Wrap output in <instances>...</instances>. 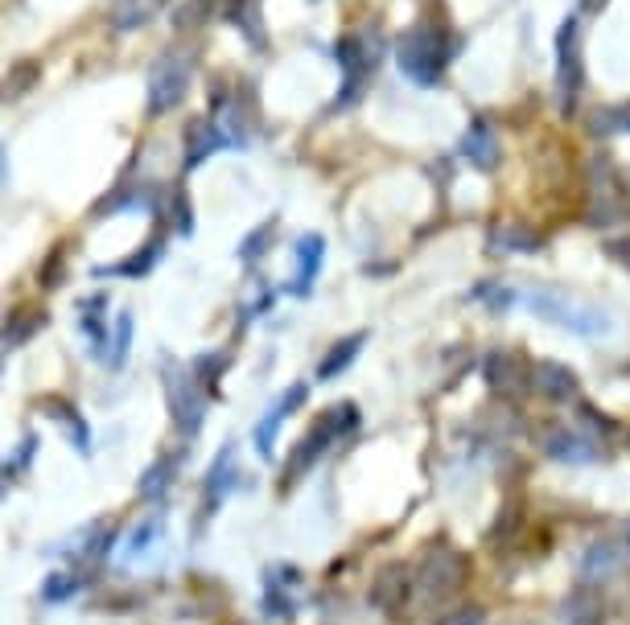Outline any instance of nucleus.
<instances>
[{"instance_id": "nucleus-29", "label": "nucleus", "mask_w": 630, "mask_h": 625, "mask_svg": "<svg viewBox=\"0 0 630 625\" xmlns=\"http://www.w3.org/2000/svg\"><path fill=\"white\" fill-rule=\"evenodd\" d=\"M474 301H478V305H487V312H507L515 301H519V293L507 289L503 280H482V284L474 289Z\"/></svg>"}, {"instance_id": "nucleus-24", "label": "nucleus", "mask_w": 630, "mask_h": 625, "mask_svg": "<svg viewBox=\"0 0 630 625\" xmlns=\"http://www.w3.org/2000/svg\"><path fill=\"white\" fill-rule=\"evenodd\" d=\"M482 374H487V383L494 391H512L524 374H519V358L507 350H491L487 354V362H482Z\"/></svg>"}, {"instance_id": "nucleus-8", "label": "nucleus", "mask_w": 630, "mask_h": 625, "mask_svg": "<svg viewBox=\"0 0 630 625\" xmlns=\"http://www.w3.org/2000/svg\"><path fill=\"white\" fill-rule=\"evenodd\" d=\"M585 82V62H581V21L569 17L556 29V91L560 103L572 107V99Z\"/></svg>"}, {"instance_id": "nucleus-11", "label": "nucleus", "mask_w": 630, "mask_h": 625, "mask_svg": "<svg viewBox=\"0 0 630 625\" xmlns=\"http://www.w3.org/2000/svg\"><path fill=\"white\" fill-rule=\"evenodd\" d=\"M630 564V544L627 539H602L581 556V576L585 581H610Z\"/></svg>"}, {"instance_id": "nucleus-34", "label": "nucleus", "mask_w": 630, "mask_h": 625, "mask_svg": "<svg viewBox=\"0 0 630 625\" xmlns=\"http://www.w3.org/2000/svg\"><path fill=\"white\" fill-rule=\"evenodd\" d=\"M276 231V218H268L260 231H252L248 239H243V247H239V259H260V255L268 252V239H273Z\"/></svg>"}, {"instance_id": "nucleus-30", "label": "nucleus", "mask_w": 630, "mask_h": 625, "mask_svg": "<svg viewBox=\"0 0 630 625\" xmlns=\"http://www.w3.org/2000/svg\"><path fill=\"white\" fill-rule=\"evenodd\" d=\"M133 312H119L116 317V330H112V346H108V367L119 371L124 367V358H128V346H133Z\"/></svg>"}, {"instance_id": "nucleus-10", "label": "nucleus", "mask_w": 630, "mask_h": 625, "mask_svg": "<svg viewBox=\"0 0 630 625\" xmlns=\"http://www.w3.org/2000/svg\"><path fill=\"white\" fill-rule=\"evenodd\" d=\"M457 153L466 156L478 174H491V169H499V161H503L499 132H494L487 119H474L470 128H466V137H462V149H457Z\"/></svg>"}, {"instance_id": "nucleus-32", "label": "nucleus", "mask_w": 630, "mask_h": 625, "mask_svg": "<svg viewBox=\"0 0 630 625\" xmlns=\"http://www.w3.org/2000/svg\"><path fill=\"white\" fill-rule=\"evenodd\" d=\"M79 588H83V581L75 576V572H50L46 585H41V601H50V605L59 601L62 605V601H71Z\"/></svg>"}, {"instance_id": "nucleus-22", "label": "nucleus", "mask_w": 630, "mask_h": 625, "mask_svg": "<svg viewBox=\"0 0 630 625\" xmlns=\"http://www.w3.org/2000/svg\"><path fill=\"white\" fill-rule=\"evenodd\" d=\"M103 305H108V296L103 293H96V296H87L79 305V326H83V333L91 337V350H96V358H103L108 362V346H112V337H108V330H103Z\"/></svg>"}, {"instance_id": "nucleus-41", "label": "nucleus", "mask_w": 630, "mask_h": 625, "mask_svg": "<svg viewBox=\"0 0 630 625\" xmlns=\"http://www.w3.org/2000/svg\"><path fill=\"white\" fill-rule=\"evenodd\" d=\"M606 4H610V0H581V9H585V13H602Z\"/></svg>"}, {"instance_id": "nucleus-13", "label": "nucleus", "mask_w": 630, "mask_h": 625, "mask_svg": "<svg viewBox=\"0 0 630 625\" xmlns=\"http://www.w3.org/2000/svg\"><path fill=\"white\" fill-rule=\"evenodd\" d=\"M236 489V445H223V452L215 457V465L206 469V494H202V519H211L223 498Z\"/></svg>"}, {"instance_id": "nucleus-19", "label": "nucleus", "mask_w": 630, "mask_h": 625, "mask_svg": "<svg viewBox=\"0 0 630 625\" xmlns=\"http://www.w3.org/2000/svg\"><path fill=\"white\" fill-rule=\"evenodd\" d=\"M363 346H367V333H363V330L351 333V337H342V342H335V346H330V354L317 362V379H322V383L338 379V374L346 371V367L355 362L358 354H363Z\"/></svg>"}, {"instance_id": "nucleus-28", "label": "nucleus", "mask_w": 630, "mask_h": 625, "mask_svg": "<svg viewBox=\"0 0 630 625\" xmlns=\"http://www.w3.org/2000/svg\"><path fill=\"white\" fill-rule=\"evenodd\" d=\"M41 326H46V312H38V309H29V317L9 312V326H4V350H17L21 342H29Z\"/></svg>"}, {"instance_id": "nucleus-5", "label": "nucleus", "mask_w": 630, "mask_h": 625, "mask_svg": "<svg viewBox=\"0 0 630 625\" xmlns=\"http://www.w3.org/2000/svg\"><path fill=\"white\" fill-rule=\"evenodd\" d=\"M379 59H383V41H379V34H371V29H363V34H351V38L338 41V62H342V91H338L335 112L351 107V103H358L363 87H367V78H371L375 66H379Z\"/></svg>"}, {"instance_id": "nucleus-18", "label": "nucleus", "mask_w": 630, "mask_h": 625, "mask_svg": "<svg viewBox=\"0 0 630 625\" xmlns=\"http://www.w3.org/2000/svg\"><path fill=\"white\" fill-rule=\"evenodd\" d=\"M491 247L503 255H515V252L536 255L544 247V234L532 231V227H519V222H499L491 231Z\"/></svg>"}, {"instance_id": "nucleus-15", "label": "nucleus", "mask_w": 630, "mask_h": 625, "mask_svg": "<svg viewBox=\"0 0 630 625\" xmlns=\"http://www.w3.org/2000/svg\"><path fill=\"white\" fill-rule=\"evenodd\" d=\"M289 585H297V567H268V576H264V613L268 617H293L297 613Z\"/></svg>"}, {"instance_id": "nucleus-25", "label": "nucleus", "mask_w": 630, "mask_h": 625, "mask_svg": "<svg viewBox=\"0 0 630 625\" xmlns=\"http://www.w3.org/2000/svg\"><path fill=\"white\" fill-rule=\"evenodd\" d=\"M165 0H116V13H112V25L116 29H140L158 17V9Z\"/></svg>"}, {"instance_id": "nucleus-37", "label": "nucleus", "mask_w": 630, "mask_h": 625, "mask_svg": "<svg viewBox=\"0 0 630 625\" xmlns=\"http://www.w3.org/2000/svg\"><path fill=\"white\" fill-rule=\"evenodd\" d=\"M569 622L572 625H597L602 622V613H597V605L585 597V605H581V601H569Z\"/></svg>"}, {"instance_id": "nucleus-16", "label": "nucleus", "mask_w": 630, "mask_h": 625, "mask_svg": "<svg viewBox=\"0 0 630 625\" xmlns=\"http://www.w3.org/2000/svg\"><path fill=\"white\" fill-rule=\"evenodd\" d=\"M544 452L556 457V461H569V465H585V461H597V445L590 436H577V432H549L544 436Z\"/></svg>"}, {"instance_id": "nucleus-12", "label": "nucleus", "mask_w": 630, "mask_h": 625, "mask_svg": "<svg viewBox=\"0 0 630 625\" xmlns=\"http://www.w3.org/2000/svg\"><path fill=\"white\" fill-rule=\"evenodd\" d=\"M223 144H231V137H227V128H218L215 119H190L186 124V174L190 169H198L206 156H215Z\"/></svg>"}, {"instance_id": "nucleus-26", "label": "nucleus", "mask_w": 630, "mask_h": 625, "mask_svg": "<svg viewBox=\"0 0 630 625\" xmlns=\"http://www.w3.org/2000/svg\"><path fill=\"white\" fill-rule=\"evenodd\" d=\"M161 527H165V514H161V510H153V514H149V519H144V523H140V527L128 535L124 560H140V556H144V551H149V547L161 539Z\"/></svg>"}, {"instance_id": "nucleus-38", "label": "nucleus", "mask_w": 630, "mask_h": 625, "mask_svg": "<svg viewBox=\"0 0 630 625\" xmlns=\"http://www.w3.org/2000/svg\"><path fill=\"white\" fill-rule=\"evenodd\" d=\"M487 622V613L478 605H466V609H457V613H450V617H441L437 625H482Z\"/></svg>"}, {"instance_id": "nucleus-36", "label": "nucleus", "mask_w": 630, "mask_h": 625, "mask_svg": "<svg viewBox=\"0 0 630 625\" xmlns=\"http://www.w3.org/2000/svg\"><path fill=\"white\" fill-rule=\"evenodd\" d=\"M174 222H178V234H194V206L181 190L174 194Z\"/></svg>"}, {"instance_id": "nucleus-14", "label": "nucleus", "mask_w": 630, "mask_h": 625, "mask_svg": "<svg viewBox=\"0 0 630 625\" xmlns=\"http://www.w3.org/2000/svg\"><path fill=\"white\" fill-rule=\"evenodd\" d=\"M293 255H297V284H293V296H310L314 293V280H317V272H322V259H326V239L322 234H301L297 239V247H293Z\"/></svg>"}, {"instance_id": "nucleus-23", "label": "nucleus", "mask_w": 630, "mask_h": 625, "mask_svg": "<svg viewBox=\"0 0 630 625\" xmlns=\"http://www.w3.org/2000/svg\"><path fill=\"white\" fill-rule=\"evenodd\" d=\"M161 255H165V243H161V239H149L133 259L108 264V268H99V276H149L161 264Z\"/></svg>"}, {"instance_id": "nucleus-39", "label": "nucleus", "mask_w": 630, "mask_h": 625, "mask_svg": "<svg viewBox=\"0 0 630 625\" xmlns=\"http://www.w3.org/2000/svg\"><path fill=\"white\" fill-rule=\"evenodd\" d=\"M581 424H590L593 432H614L610 420H606V416H597V408H590V404H581Z\"/></svg>"}, {"instance_id": "nucleus-3", "label": "nucleus", "mask_w": 630, "mask_h": 625, "mask_svg": "<svg viewBox=\"0 0 630 625\" xmlns=\"http://www.w3.org/2000/svg\"><path fill=\"white\" fill-rule=\"evenodd\" d=\"M528 305H532V312L540 321H552V326L577 333V337H606L614 330L606 309L585 305V301H572L569 293H556V289H532L528 293Z\"/></svg>"}, {"instance_id": "nucleus-1", "label": "nucleus", "mask_w": 630, "mask_h": 625, "mask_svg": "<svg viewBox=\"0 0 630 625\" xmlns=\"http://www.w3.org/2000/svg\"><path fill=\"white\" fill-rule=\"evenodd\" d=\"M453 59H457V41H453L450 25L416 21L395 38V66L413 78L416 87H437Z\"/></svg>"}, {"instance_id": "nucleus-35", "label": "nucleus", "mask_w": 630, "mask_h": 625, "mask_svg": "<svg viewBox=\"0 0 630 625\" xmlns=\"http://www.w3.org/2000/svg\"><path fill=\"white\" fill-rule=\"evenodd\" d=\"M34 452H38V436L29 432V436L21 441V449L13 452V457H9V465H4V477H9V482H17L21 465H29V461H34Z\"/></svg>"}, {"instance_id": "nucleus-17", "label": "nucleus", "mask_w": 630, "mask_h": 625, "mask_svg": "<svg viewBox=\"0 0 630 625\" xmlns=\"http://www.w3.org/2000/svg\"><path fill=\"white\" fill-rule=\"evenodd\" d=\"M408 592H413V581L404 576V567H383L371 588V601L383 609V613H400L404 601H408Z\"/></svg>"}, {"instance_id": "nucleus-6", "label": "nucleus", "mask_w": 630, "mask_h": 625, "mask_svg": "<svg viewBox=\"0 0 630 625\" xmlns=\"http://www.w3.org/2000/svg\"><path fill=\"white\" fill-rule=\"evenodd\" d=\"M190 95V59L181 50H165L149 71V116H169Z\"/></svg>"}, {"instance_id": "nucleus-2", "label": "nucleus", "mask_w": 630, "mask_h": 625, "mask_svg": "<svg viewBox=\"0 0 630 625\" xmlns=\"http://www.w3.org/2000/svg\"><path fill=\"white\" fill-rule=\"evenodd\" d=\"M358 404H335V408H326L322 411V420H317L314 429L305 432L301 441L293 445V452H289V461H285V486H293V482H301L310 469L322 461V452L330 449L335 441H342L346 432H355L358 429Z\"/></svg>"}, {"instance_id": "nucleus-20", "label": "nucleus", "mask_w": 630, "mask_h": 625, "mask_svg": "<svg viewBox=\"0 0 630 625\" xmlns=\"http://www.w3.org/2000/svg\"><path fill=\"white\" fill-rule=\"evenodd\" d=\"M536 387L544 391L552 404H565L577 395V374L560 362H536Z\"/></svg>"}, {"instance_id": "nucleus-31", "label": "nucleus", "mask_w": 630, "mask_h": 625, "mask_svg": "<svg viewBox=\"0 0 630 625\" xmlns=\"http://www.w3.org/2000/svg\"><path fill=\"white\" fill-rule=\"evenodd\" d=\"M174 469H178V457H161L158 465H149L144 482H140V498H161L174 482Z\"/></svg>"}, {"instance_id": "nucleus-21", "label": "nucleus", "mask_w": 630, "mask_h": 625, "mask_svg": "<svg viewBox=\"0 0 630 625\" xmlns=\"http://www.w3.org/2000/svg\"><path fill=\"white\" fill-rule=\"evenodd\" d=\"M41 408H46V416H50V420H59L62 429H66L71 445H75L83 457L91 452V429H87V420H83L79 411L71 408V404H62V399H41Z\"/></svg>"}, {"instance_id": "nucleus-9", "label": "nucleus", "mask_w": 630, "mask_h": 625, "mask_svg": "<svg viewBox=\"0 0 630 625\" xmlns=\"http://www.w3.org/2000/svg\"><path fill=\"white\" fill-rule=\"evenodd\" d=\"M310 399V383H293L289 391H280L273 399V408L264 411L256 420V429H252V441H256V452L264 457V461H273V452H276V432H280V424L293 416L301 404Z\"/></svg>"}, {"instance_id": "nucleus-33", "label": "nucleus", "mask_w": 630, "mask_h": 625, "mask_svg": "<svg viewBox=\"0 0 630 625\" xmlns=\"http://www.w3.org/2000/svg\"><path fill=\"white\" fill-rule=\"evenodd\" d=\"M190 367H194V374L202 379V387L215 395V391H218V374H223V367H227V358H223V354H198Z\"/></svg>"}, {"instance_id": "nucleus-40", "label": "nucleus", "mask_w": 630, "mask_h": 625, "mask_svg": "<svg viewBox=\"0 0 630 625\" xmlns=\"http://www.w3.org/2000/svg\"><path fill=\"white\" fill-rule=\"evenodd\" d=\"M606 255H610L614 264H622V268L630 272V239H614L610 247H606Z\"/></svg>"}, {"instance_id": "nucleus-27", "label": "nucleus", "mask_w": 630, "mask_h": 625, "mask_svg": "<svg viewBox=\"0 0 630 625\" xmlns=\"http://www.w3.org/2000/svg\"><path fill=\"white\" fill-rule=\"evenodd\" d=\"M593 137H627L630 132V103L627 107H597L590 116Z\"/></svg>"}, {"instance_id": "nucleus-7", "label": "nucleus", "mask_w": 630, "mask_h": 625, "mask_svg": "<svg viewBox=\"0 0 630 625\" xmlns=\"http://www.w3.org/2000/svg\"><path fill=\"white\" fill-rule=\"evenodd\" d=\"M420 592L429 601H445L457 588L466 585V560L450 551V547H429V556L420 560V576H416Z\"/></svg>"}, {"instance_id": "nucleus-4", "label": "nucleus", "mask_w": 630, "mask_h": 625, "mask_svg": "<svg viewBox=\"0 0 630 625\" xmlns=\"http://www.w3.org/2000/svg\"><path fill=\"white\" fill-rule=\"evenodd\" d=\"M161 383H165V399H169V411H174L178 432L186 441H194L198 432H202V420H206V399H211V391L202 387V379L194 374L190 362H174V358H165Z\"/></svg>"}]
</instances>
